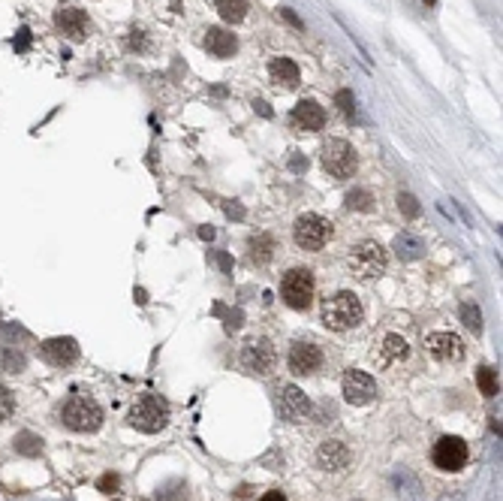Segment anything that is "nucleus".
<instances>
[{
  "label": "nucleus",
  "instance_id": "423d86ee",
  "mask_svg": "<svg viewBox=\"0 0 503 501\" xmlns=\"http://www.w3.org/2000/svg\"><path fill=\"white\" fill-rule=\"evenodd\" d=\"M292 236H296V245L301 250H319L332 239V223L319 214H301L292 227Z\"/></svg>",
  "mask_w": 503,
  "mask_h": 501
},
{
  "label": "nucleus",
  "instance_id": "4c0bfd02",
  "mask_svg": "<svg viewBox=\"0 0 503 501\" xmlns=\"http://www.w3.org/2000/svg\"><path fill=\"white\" fill-rule=\"evenodd\" d=\"M305 167H308V160H301V158L292 160V169H305Z\"/></svg>",
  "mask_w": 503,
  "mask_h": 501
},
{
  "label": "nucleus",
  "instance_id": "9b49d317",
  "mask_svg": "<svg viewBox=\"0 0 503 501\" xmlns=\"http://www.w3.org/2000/svg\"><path fill=\"white\" fill-rule=\"evenodd\" d=\"M425 348L428 353L440 362H458L464 359V341L458 339L455 332H431L428 339H425Z\"/></svg>",
  "mask_w": 503,
  "mask_h": 501
},
{
  "label": "nucleus",
  "instance_id": "20e7f679",
  "mask_svg": "<svg viewBox=\"0 0 503 501\" xmlns=\"http://www.w3.org/2000/svg\"><path fill=\"white\" fill-rule=\"evenodd\" d=\"M169 423V405L160 396H142L133 408H130V426H136L139 432H160Z\"/></svg>",
  "mask_w": 503,
  "mask_h": 501
},
{
  "label": "nucleus",
  "instance_id": "f704fd0d",
  "mask_svg": "<svg viewBox=\"0 0 503 501\" xmlns=\"http://www.w3.org/2000/svg\"><path fill=\"white\" fill-rule=\"evenodd\" d=\"M259 501H286V495H283V492H277V489H274V492H265V495L259 498Z\"/></svg>",
  "mask_w": 503,
  "mask_h": 501
},
{
  "label": "nucleus",
  "instance_id": "5701e85b",
  "mask_svg": "<svg viewBox=\"0 0 503 501\" xmlns=\"http://www.w3.org/2000/svg\"><path fill=\"white\" fill-rule=\"evenodd\" d=\"M476 384H479L482 396H497L500 390V381H497V371H494L491 366H482L479 371H476Z\"/></svg>",
  "mask_w": 503,
  "mask_h": 501
},
{
  "label": "nucleus",
  "instance_id": "1a4fd4ad",
  "mask_svg": "<svg viewBox=\"0 0 503 501\" xmlns=\"http://www.w3.org/2000/svg\"><path fill=\"white\" fill-rule=\"evenodd\" d=\"M277 362V353L274 348L268 344L265 339H256V341H247V348L241 350V366L250 375H268Z\"/></svg>",
  "mask_w": 503,
  "mask_h": 501
},
{
  "label": "nucleus",
  "instance_id": "b1692460",
  "mask_svg": "<svg viewBox=\"0 0 503 501\" xmlns=\"http://www.w3.org/2000/svg\"><path fill=\"white\" fill-rule=\"evenodd\" d=\"M407 357V341L401 335H386L383 341V359L386 362H395V359H404Z\"/></svg>",
  "mask_w": 503,
  "mask_h": 501
},
{
  "label": "nucleus",
  "instance_id": "c85d7f7f",
  "mask_svg": "<svg viewBox=\"0 0 503 501\" xmlns=\"http://www.w3.org/2000/svg\"><path fill=\"white\" fill-rule=\"evenodd\" d=\"M335 103H337V109H341L346 118H353V112H355V100H353V91H337V94H335Z\"/></svg>",
  "mask_w": 503,
  "mask_h": 501
},
{
  "label": "nucleus",
  "instance_id": "dca6fc26",
  "mask_svg": "<svg viewBox=\"0 0 503 501\" xmlns=\"http://www.w3.org/2000/svg\"><path fill=\"white\" fill-rule=\"evenodd\" d=\"M39 357L51 366H69L79 359V344L73 339H48L39 344Z\"/></svg>",
  "mask_w": 503,
  "mask_h": 501
},
{
  "label": "nucleus",
  "instance_id": "f03ea898",
  "mask_svg": "<svg viewBox=\"0 0 503 501\" xmlns=\"http://www.w3.org/2000/svg\"><path fill=\"white\" fill-rule=\"evenodd\" d=\"M346 266H350V272L355 275V278L371 281V278H380V275L386 272L389 254H386L383 245H377V241H359V245L350 250Z\"/></svg>",
  "mask_w": 503,
  "mask_h": 501
},
{
  "label": "nucleus",
  "instance_id": "bb28decb",
  "mask_svg": "<svg viewBox=\"0 0 503 501\" xmlns=\"http://www.w3.org/2000/svg\"><path fill=\"white\" fill-rule=\"evenodd\" d=\"M371 194L368 191H362V187H355V191H350L346 194V209H355V212H368L371 209Z\"/></svg>",
  "mask_w": 503,
  "mask_h": 501
},
{
  "label": "nucleus",
  "instance_id": "e433bc0d",
  "mask_svg": "<svg viewBox=\"0 0 503 501\" xmlns=\"http://www.w3.org/2000/svg\"><path fill=\"white\" fill-rule=\"evenodd\" d=\"M256 109H259V112H263V115H265V118H272V109H268V103H263V100H259V103H256Z\"/></svg>",
  "mask_w": 503,
  "mask_h": 501
},
{
  "label": "nucleus",
  "instance_id": "473e14b6",
  "mask_svg": "<svg viewBox=\"0 0 503 501\" xmlns=\"http://www.w3.org/2000/svg\"><path fill=\"white\" fill-rule=\"evenodd\" d=\"M100 489L103 492H115L118 489V477H115V474H106V477H100Z\"/></svg>",
  "mask_w": 503,
  "mask_h": 501
},
{
  "label": "nucleus",
  "instance_id": "cd10ccee",
  "mask_svg": "<svg viewBox=\"0 0 503 501\" xmlns=\"http://www.w3.org/2000/svg\"><path fill=\"white\" fill-rule=\"evenodd\" d=\"M39 447H42V441L37 435H30V432H21L19 438H15V450L19 453H24V456H33V453H39Z\"/></svg>",
  "mask_w": 503,
  "mask_h": 501
},
{
  "label": "nucleus",
  "instance_id": "6e6552de",
  "mask_svg": "<svg viewBox=\"0 0 503 501\" xmlns=\"http://www.w3.org/2000/svg\"><path fill=\"white\" fill-rule=\"evenodd\" d=\"M467 456H470V450H467L464 438L458 435H443L434 444V465L440 471H461L467 465Z\"/></svg>",
  "mask_w": 503,
  "mask_h": 501
},
{
  "label": "nucleus",
  "instance_id": "2f4dec72",
  "mask_svg": "<svg viewBox=\"0 0 503 501\" xmlns=\"http://www.w3.org/2000/svg\"><path fill=\"white\" fill-rule=\"evenodd\" d=\"M12 46H15V51H19V55H24V51L30 49V31H28V28H21L19 33H15Z\"/></svg>",
  "mask_w": 503,
  "mask_h": 501
},
{
  "label": "nucleus",
  "instance_id": "393cba45",
  "mask_svg": "<svg viewBox=\"0 0 503 501\" xmlns=\"http://www.w3.org/2000/svg\"><path fill=\"white\" fill-rule=\"evenodd\" d=\"M0 368H6V371H21L24 368V357L15 348H3L0 350Z\"/></svg>",
  "mask_w": 503,
  "mask_h": 501
},
{
  "label": "nucleus",
  "instance_id": "4468645a",
  "mask_svg": "<svg viewBox=\"0 0 503 501\" xmlns=\"http://www.w3.org/2000/svg\"><path fill=\"white\" fill-rule=\"evenodd\" d=\"M290 121H292V127H296V130L317 133V130H323V127H326V109L319 106V103H314V100H301L299 106L292 109Z\"/></svg>",
  "mask_w": 503,
  "mask_h": 501
},
{
  "label": "nucleus",
  "instance_id": "6ab92c4d",
  "mask_svg": "<svg viewBox=\"0 0 503 501\" xmlns=\"http://www.w3.org/2000/svg\"><path fill=\"white\" fill-rule=\"evenodd\" d=\"M268 73H272V79L277 85H283V88H296L299 85V67L292 64L290 58H274L272 67H268Z\"/></svg>",
  "mask_w": 503,
  "mask_h": 501
},
{
  "label": "nucleus",
  "instance_id": "4be33fe9",
  "mask_svg": "<svg viewBox=\"0 0 503 501\" xmlns=\"http://www.w3.org/2000/svg\"><path fill=\"white\" fill-rule=\"evenodd\" d=\"M272 250H274L272 236H254L250 239V257H254V263H268L272 260Z\"/></svg>",
  "mask_w": 503,
  "mask_h": 501
},
{
  "label": "nucleus",
  "instance_id": "58836bf2",
  "mask_svg": "<svg viewBox=\"0 0 503 501\" xmlns=\"http://www.w3.org/2000/svg\"><path fill=\"white\" fill-rule=\"evenodd\" d=\"M425 3H428V6H434V3H437V0H425Z\"/></svg>",
  "mask_w": 503,
  "mask_h": 501
},
{
  "label": "nucleus",
  "instance_id": "c9c22d12",
  "mask_svg": "<svg viewBox=\"0 0 503 501\" xmlns=\"http://www.w3.org/2000/svg\"><path fill=\"white\" fill-rule=\"evenodd\" d=\"M130 46H142V31H133V37H130Z\"/></svg>",
  "mask_w": 503,
  "mask_h": 501
},
{
  "label": "nucleus",
  "instance_id": "c756f323",
  "mask_svg": "<svg viewBox=\"0 0 503 501\" xmlns=\"http://www.w3.org/2000/svg\"><path fill=\"white\" fill-rule=\"evenodd\" d=\"M12 408H15V399H12V393L6 390L3 384H0V423H3V420H10Z\"/></svg>",
  "mask_w": 503,
  "mask_h": 501
},
{
  "label": "nucleus",
  "instance_id": "f3484780",
  "mask_svg": "<svg viewBox=\"0 0 503 501\" xmlns=\"http://www.w3.org/2000/svg\"><path fill=\"white\" fill-rule=\"evenodd\" d=\"M317 459L326 471H344L350 465V450L344 441H323L317 450Z\"/></svg>",
  "mask_w": 503,
  "mask_h": 501
},
{
  "label": "nucleus",
  "instance_id": "0eeeda50",
  "mask_svg": "<svg viewBox=\"0 0 503 501\" xmlns=\"http://www.w3.org/2000/svg\"><path fill=\"white\" fill-rule=\"evenodd\" d=\"M355 163H359V158H355V148L350 142L328 139L323 145V167H326V172H332L335 178H350L355 172Z\"/></svg>",
  "mask_w": 503,
  "mask_h": 501
},
{
  "label": "nucleus",
  "instance_id": "2eb2a0df",
  "mask_svg": "<svg viewBox=\"0 0 503 501\" xmlns=\"http://www.w3.org/2000/svg\"><path fill=\"white\" fill-rule=\"evenodd\" d=\"M55 22H58V28L64 31L69 40H76V42H82L85 37H88V31H91L88 15H85L82 10H76V6H60V10L55 12Z\"/></svg>",
  "mask_w": 503,
  "mask_h": 501
},
{
  "label": "nucleus",
  "instance_id": "f257e3e1",
  "mask_svg": "<svg viewBox=\"0 0 503 501\" xmlns=\"http://www.w3.org/2000/svg\"><path fill=\"white\" fill-rule=\"evenodd\" d=\"M362 317H365V308H362L359 296L350 290H341L323 302V323L335 332L355 330L362 323Z\"/></svg>",
  "mask_w": 503,
  "mask_h": 501
},
{
  "label": "nucleus",
  "instance_id": "ddd939ff",
  "mask_svg": "<svg viewBox=\"0 0 503 501\" xmlns=\"http://www.w3.org/2000/svg\"><path fill=\"white\" fill-rule=\"evenodd\" d=\"M323 366V350L310 341H296L290 350V368L292 375H314Z\"/></svg>",
  "mask_w": 503,
  "mask_h": 501
},
{
  "label": "nucleus",
  "instance_id": "9d476101",
  "mask_svg": "<svg viewBox=\"0 0 503 501\" xmlns=\"http://www.w3.org/2000/svg\"><path fill=\"white\" fill-rule=\"evenodd\" d=\"M344 399L350 405H371L377 399V384L368 371H346L344 375Z\"/></svg>",
  "mask_w": 503,
  "mask_h": 501
},
{
  "label": "nucleus",
  "instance_id": "7ed1b4c3",
  "mask_svg": "<svg viewBox=\"0 0 503 501\" xmlns=\"http://www.w3.org/2000/svg\"><path fill=\"white\" fill-rule=\"evenodd\" d=\"M60 420L73 432H94L103 423V408L91 396H69L60 408Z\"/></svg>",
  "mask_w": 503,
  "mask_h": 501
},
{
  "label": "nucleus",
  "instance_id": "72a5a7b5",
  "mask_svg": "<svg viewBox=\"0 0 503 501\" xmlns=\"http://www.w3.org/2000/svg\"><path fill=\"white\" fill-rule=\"evenodd\" d=\"M281 15H283V19H286V22H290V24H292V28H299V31H301V28H305V24H301V19H299V15H296V12H292V10H281Z\"/></svg>",
  "mask_w": 503,
  "mask_h": 501
},
{
  "label": "nucleus",
  "instance_id": "aec40b11",
  "mask_svg": "<svg viewBox=\"0 0 503 501\" xmlns=\"http://www.w3.org/2000/svg\"><path fill=\"white\" fill-rule=\"evenodd\" d=\"M395 254L401 257V260H419L425 254V241L419 236H413V232H401V236L395 239Z\"/></svg>",
  "mask_w": 503,
  "mask_h": 501
},
{
  "label": "nucleus",
  "instance_id": "a878e982",
  "mask_svg": "<svg viewBox=\"0 0 503 501\" xmlns=\"http://www.w3.org/2000/svg\"><path fill=\"white\" fill-rule=\"evenodd\" d=\"M461 321H464L467 330H473L476 335L482 332V311L476 308V305H470V302H467V305H461Z\"/></svg>",
  "mask_w": 503,
  "mask_h": 501
},
{
  "label": "nucleus",
  "instance_id": "412c9836",
  "mask_svg": "<svg viewBox=\"0 0 503 501\" xmlns=\"http://www.w3.org/2000/svg\"><path fill=\"white\" fill-rule=\"evenodd\" d=\"M218 12H220L223 22L238 24L247 15V3H245V0H218Z\"/></svg>",
  "mask_w": 503,
  "mask_h": 501
},
{
  "label": "nucleus",
  "instance_id": "f8f14e48",
  "mask_svg": "<svg viewBox=\"0 0 503 501\" xmlns=\"http://www.w3.org/2000/svg\"><path fill=\"white\" fill-rule=\"evenodd\" d=\"M277 408H281V417L290 420V423H301V420L310 417V399L299 390L296 384H286L281 390V402H277Z\"/></svg>",
  "mask_w": 503,
  "mask_h": 501
},
{
  "label": "nucleus",
  "instance_id": "a211bd4d",
  "mask_svg": "<svg viewBox=\"0 0 503 501\" xmlns=\"http://www.w3.org/2000/svg\"><path fill=\"white\" fill-rule=\"evenodd\" d=\"M205 49L211 51L214 58H232V55H236V49H238V40H236V33H229L223 28H208Z\"/></svg>",
  "mask_w": 503,
  "mask_h": 501
},
{
  "label": "nucleus",
  "instance_id": "7c9ffc66",
  "mask_svg": "<svg viewBox=\"0 0 503 501\" xmlns=\"http://www.w3.org/2000/svg\"><path fill=\"white\" fill-rule=\"evenodd\" d=\"M398 209H401L407 218H416V214H419V203H416L413 194H398Z\"/></svg>",
  "mask_w": 503,
  "mask_h": 501
},
{
  "label": "nucleus",
  "instance_id": "39448f33",
  "mask_svg": "<svg viewBox=\"0 0 503 501\" xmlns=\"http://www.w3.org/2000/svg\"><path fill=\"white\" fill-rule=\"evenodd\" d=\"M314 290H317V284H314V272L310 269H290L281 281L283 302L290 308H296V311L310 308V302H314Z\"/></svg>",
  "mask_w": 503,
  "mask_h": 501
}]
</instances>
